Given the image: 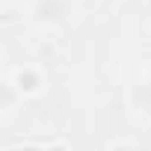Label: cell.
<instances>
[{
    "mask_svg": "<svg viewBox=\"0 0 151 151\" xmlns=\"http://www.w3.org/2000/svg\"><path fill=\"white\" fill-rule=\"evenodd\" d=\"M9 89L18 92L21 98H33V95H39V92L45 89V80H42L39 68L24 65V68H15V71L9 74Z\"/></svg>",
    "mask_w": 151,
    "mask_h": 151,
    "instance_id": "1",
    "label": "cell"
}]
</instances>
